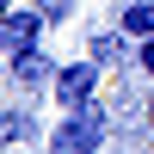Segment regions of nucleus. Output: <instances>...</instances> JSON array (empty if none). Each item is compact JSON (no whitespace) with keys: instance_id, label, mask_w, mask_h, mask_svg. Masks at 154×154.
Returning a JSON list of instances; mask_svg holds the SVG:
<instances>
[{"instance_id":"f257e3e1","label":"nucleus","mask_w":154,"mask_h":154,"mask_svg":"<svg viewBox=\"0 0 154 154\" xmlns=\"http://www.w3.org/2000/svg\"><path fill=\"white\" fill-rule=\"evenodd\" d=\"M99 148H105V111H99V99L74 105L49 130V154H99Z\"/></svg>"},{"instance_id":"f03ea898","label":"nucleus","mask_w":154,"mask_h":154,"mask_svg":"<svg viewBox=\"0 0 154 154\" xmlns=\"http://www.w3.org/2000/svg\"><path fill=\"white\" fill-rule=\"evenodd\" d=\"M49 93H56V105H62V111L86 105V99L99 93V62H93V56H86V62H62V68H56V86H49Z\"/></svg>"},{"instance_id":"7ed1b4c3","label":"nucleus","mask_w":154,"mask_h":154,"mask_svg":"<svg viewBox=\"0 0 154 154\" xmlns=\"http://www.w3.org/2000/svg\"><path fill=\"white\" fill-rule=\"evenodd\" d=\"M6 56H19V49H37L43 43V31H49V6L37 12V6H6Z\"/></svg>"},{"instance_id":"20e7f679","label":"nucleus","mask_w":154,"mask_h":154,"mask_svg":"<svg viewBox=\"0 0 154 154\" xmlns=\"http://www.w3.org/2000/svg\"><path fill=\"white\" fill-rule=\"evenodd\" d=\"M6 80L19 93H43V86H56V68L43 49H19V56H6Z\"/></svg>"},{"instance_id":"39448f33","label":"nucleus","mask_w":154,"mask_h":154,"mask_svg":"<svg viewBox=\"0 0 154 154\" xmlns=\"http://www.w3.org/2000/svg\"><path fill=\"white\" fill-rule=\"evenodd\" d=\"M117 31L123 37H154V0H123V12H117Z\"/></svg>"},{"instance_id":"423d86ee","label":"nucleus","mask_w":154,"mask_h":154,"mask_svg":"<svg viewBox=\"0 0 154 154\" xmlns=\"http://www.w3.org/2000/svg\"><path fill=\"white\" fill-rule=\"evenodd\" d=\"M31 130H37V111H25V105H6V117H0V136H6V148H19Z\"/></svg>"},{"instance_id":"0eeeda50","label":"nucleus","mask_w":154,"mask_h":154,"mask_svg":"<svg viewBox=\"0 0 154 154\" xmlns=\"http://www.w3.org/2000/svg\"><path fill=\"white\" fill-rule=\"evenodd\" d=\"M123 43H130L123 31H93V62H99V68H105V62H117Z\"/></svg>"},{"instance_id":"6e6552de","label":"nucleus","mask_w":154,"mask_h":154,"mask_svg":"<svg viewBox=\"0 0 154 154\" xmlns=\"http://www.w3.org/2000/svg\"><path fill=\"white\" fill-rule=\"evenodd\" d=\"M136 74H142V80H154V37H142V43H136Z\"/></svg>"},{"instance_id":"1a4fd4ad","label":"nucleus","mask_w":154,"mask_h":154,"mask_svg":"<svg viewBox=\"0 0 154 154\" xmlns=\"http://www.w3.org/2000/svg\"><path fill=\"white\" fill-rule=\"evenodd\" d=\"M43 6H49V19H62V12H68V0H43Z\"/></svg>"},{"instance_id":"9d476101","label":"nucleus","mask_w":154,"mask_h":154,"mask_svg":"<svg viewBox=\"0 0 154 154\" xmlns=\"http://www.w3.org/2000/svg\"><path fill=\"white\" fill-rule=\"evenodd\" d=\"M148 136H154V93H148Z\"/></svg>"}]
</instances>
